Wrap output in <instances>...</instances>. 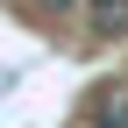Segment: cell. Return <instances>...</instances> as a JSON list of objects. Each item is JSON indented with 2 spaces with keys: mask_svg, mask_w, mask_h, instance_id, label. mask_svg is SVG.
<instances>
[{
  "mask_svg": "<svg viewBox=\"0 0 128 128\" xmlns=\"http://www.w3.org/2000/svg\"><path fill=\"white\" fill-rule=\"evenodd\" d=\"M92 36H128V0H92Z\"/></svg>",
  "mask_w": 128,
  "mask_h": 128,
  "instance_id": "6da1fadb",
  "label": "cell"
},
{
  "mask_svg": "<svg viewBox=\"0 0 128 128\" xmlns=\"http://www.w3.org/2000/svg\"><path fill=\"white\" fill-rule=\"evenodd\" d=\"M92 128H128V92H100V107H92Z\"/></svg>",
  "mask_w": 128,
  "mask_h": 128,
  "instance_id": "7a4b0ae2",
  "label": "cell"
}]
</instances>
